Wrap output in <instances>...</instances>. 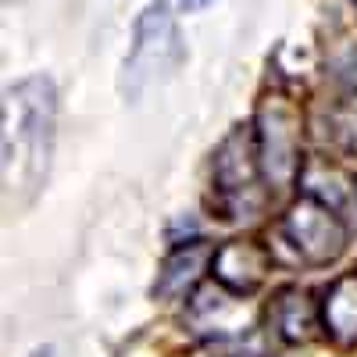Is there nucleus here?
I'll list each match as a JSON object with an SVG mask.
<instances>
[{
  "mask_svg": "<svg viewBox=\"0 0 357 357\" xmlns=\"http://www.w3.org/2000/svg\"><path fill=\"white\" fill-rule=\"evenodd\" d=\"M318 314H321V333L340 347H354L357 343V272L340 275L325 296L318 301Z\"/></svg>",
  "mask_w": 357,
  "mask_h": 357,
  "instance_id": "9",
  "label": "nucleus"
},
{
  "mask_svg": "<svg viewBox=\"0 0 357 357\" xmlns=\"http://www.w3.org/2000/svg\"><path fill=\"white\" fill-rule=\"evenodd\" d=\"M257 151H261V168L268 178V190H286L293 178L304 175L301 161V129L289 107L275 104L272 107V126L257 129Z\"/></svg>",
  "mask_w": 357,
  "mask_h": 357,
  "instance_id": "5",
  "label": "nucleus"
},
{
  "mask_svg": "<svg viewBox=\"0 0 357 357\" xmlns=\"http://www.w3.org/2000/svg\"><path fill=\"white\" fill-rule=\"evenodd\" d=\"M268 272H272V254L257 240H229L215 250L211 279L232 296H254Z\"/></svg>",
  "mask_w": 357,
  "mask_h": 357,
  "instance_id": "6",
  "label": "nucleus"
},
{
  "mask_svg": "<svg viewBox=\"0 0 357 357\" xmlns=\"http://www.w3.org/2000/svg\"><path fill=\"white\" fill-rule=\"evenodd\" d=\"M354 207H357V175H354Z\"/></svg>",
  "mask_w": 357,
  "mask_h": 357,
  "instance_id": "12",
  "label": "nucleus"
},
{
  "mask_svg": "<svg viewBox=\"0 0 357 357\" xmlns=\"http://www.w3.org/2000/svg\"><path fill=\"white\" fill-rule=\"evenodd\" d=\"M29 357H54V350H50V347H40V350H33Z\"/></svg>",
  "mask_w": 357,
  "mask_h": 357,
  "instance_id": "11",
  "label": "nucleus"
},
{
  "mask_svg": "<svg viewBox=\"0 0 357 357\" xmlns=\"http://www.w3.org/2000/svg\"><path fill=\"white\" fill-rule=\"evenodd\" d=\"M57 126V89L47 75H29L4 93V197L33 204L47 183Z\"/></svg>",
  "mask_w": 357,
  "mask_h": 357,
  "instance_id": "1",
  "label": "nucleus"
},
{
  "mask_svg": "<svg viewBox=\"0 0 357 357\" xmlns=\"http://www.w3.org/2000/svg\"><path fill=\"white\" fill-rule=\"evenodd\" d=\"M183 57H186V43H183V33H178L172 8L161 4V0L158 4H146L132 25V47L126 54L122 79H118L122 97L139 100L154 82L172 79L175 68L183 65Z\"/></svg>",
  "mask_w": 357,
  "mask_h": 357,
  "instance_id": "3",
  "label": "nucleus"
},
{
  "mask_svg": "<svg viewBox=\"0 0 357 357\" xmlns=\"http://www.w3.org/2000/svg\"><path fill=\"white\" fill-rule=\"evenodd\" d=\"M186 11H197V8H207V4H215V0H178Z\"/></svg>",
  "mask_w": 357,
  "mask_h": 357,
  "instance_id": "10",
  "label": "nucleus"
},
{
  "mask_svg": "<svg viewBox=\"0 0 357 357\" xmlns=\"http://www.w3.org/2000/svg\"><path fill=\"white\" fill-rule=\"evenodd\" d=\"M268 325L275 329L282 343H307L321 325L318 301H311V293L301 286H282L272 307H268Z\"/></svg>",
  "mask_w": 357,
  "mask_h": 357,
  "instance_id": "8",
  "label": "nucleus"
},
{
  "mask_svg": "<svg viewBox=\"0 0 357 357\" xmlns=\"http://www.w3.org/2000/svg\"><path fill=\"white\" fill-rule=\"evenodd\" d=\"M215 243L207 240H190V243H178L165 264L158 272V282H154V296H161V301H183V296H193L200 279L211 272L215 264Z\"/></svg>",
  "mask_w": 357,
  "mask_h": 357,
  "instance_id": "7",
  "label": "nucleus"
},
{
  "mask_svg": "<svg viewBox=\"0 0 357 357\" xmlns=\"http://www.w3.org/2000/svg\"><path fill=\"white\" fill-rule=\"evenodd\" d=\"M268 193L272 190L261 168L257 129L236 126L211 154V204H218L225 222H243L261 211Z\"/></svg>",
  "mask_w": 357,
  "mask_h": 357,
  "instance_id": "2",
  "label": "nucleus"
},
{
  "mask_svg": "<svg viewBox=\"0 0 357 357\" xmlns=\"http://www.w3.org/2000/svg\"><path fill=\"white\" fill-rule=\"evenodd\" d=\"M282 240L293 247V254L304 264H333L347 250V222L333 204H325L311 193H304L289 207V215L282 218Z\"/></svg>",
  "mask_w": 357,
  "mask_h": 357,
  "instance_id": "4",
  "label": "nucleus"
}]
</instances>
